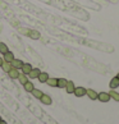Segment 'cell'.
Here are the masks:
<instances>
[{
	"label": "cell",
	"instance_id": "6da1fadb",
	"mask_svg": "<svg viewBox=\"0 0 119 124\" xmlns=\"http://www.w3.org/2000/svg\"><path fill=\"white\" fill-rule=\"evenodd\" d=\"M97 100L101 101V102H109L110 101V95H109V92H100L97 93Z\"/></svg>",
	"mask_w": 119,
	"mask_h": 124
},
{
	"label": "cell",
	"instance_id": "7a4b0ae2",
	"mask_svg": "<svg viewBox=\"0 0 119 124\" xmlns=\"http://www.w3.org/2000/svg\"><path fill=\"white\" fill-rule=\"evenodd\" d=\"M86 91H87V88H85V87H76L73 93H74L77 97H82V96L86 95Z\"/></svg>",
	"mask_w": 119,
	"mask_h": 124
},
{
	"label": "cell",
	"instance_id": "3957f363",
	"mask_svg": "<svg viewBox=\"0 0 119 124\" xmlns=\"http://www.w3.org/2000/svg\"><path fill=\"white\" fill-rule=\"evenodd\" d=\"M40 101H41V104H44V105H51V104H53L51 97H50L49 95H46V93H44L42 96H41Z\"/></svg>",
	"mask_w": 119,
	"mask_h": 124
},
{
	"label": "cell",
	"instance_id": "277c9868",
	"mask_svg": "<svg viewBox=\"0 0 119 124\" xmlns=\"http://www.w3.org/2000/svg\"><path fill=\"white\" fill-rule=\"evenodd\" d=\"M8 76L10 79H17L19 77V69H16V68H12L8 72Z\"/></svg>",
	"mask_w": 119,
	"mask_h": 124
},
{
	"label": "cell",
	"instance_id": "5b68a950",
	"mask_svg": "<svg viewBox=\"0 0 119 124\" xmlns=\"http://www.w3.org/2000/svg\"><path fill=\"white\" fill-rule=\"evenodd\" d=\"M21 70H22V73H23V74H27V76H28L30 72L32 70V65H31L30 63H23V65L21 67Z\"/></svg>",
	"mask_w": 119,
	"mask_h": 124
},
{
	"label": "cell",
	"instance_id": "8992f818",
	"mask_svg": "<svg viewBox=\"0 0 119 124\" xmlns=\"http://www.w3.org/2000/svg\"><path fill=\"white\" fill-rule=\"evenodd\" d=\"M12 68H16V69H21V67L22 65H23V62H22L21 60V59H13V60H12Z\"/></svg>",
	"mask_w": 119,
	"mask_h": 124
},
{
	"label": "cell",
	"instance_id": "52a82bcc",
	"mask_svg": "<svg viewBox=\"0 0 119 124\" xmlns=\"http://www.w3.org/2000/svg\"><path fill=\"white\" fill-rule=\"evenodd\" d=\"M41 73V70L39 69V68H32V70L30 72V74H28V77L31 78V79H36V78L39 77V74Z\"/></svg>",
	"mask_w": 119,
	"mask_h": 124
},
{
	"label": "cell",
	"instance_id": "ba28073f",
	"mask_svg": "<svg viewBox=\"0 0 119 124\" xmlns=\"http://www.w3.org/2000/svg\"><path fill=\"white\" fill-rule=\"evenodd\" d=\"M74 88H76L74 83H73L72 81H68V82H67V86H65L67 93H73V92H74Z\"/></svg>",
	"mask_w": 119,
	"mask_h": 124
},
{
	"label": "cell",
	"instance_id": "9c48e42d",
	"mask_svg": "<svg viewBox=\"0 0 119 124\" xmlns=\"http://www.w3.org/2000/svg\"><path fill=\"white\" fill-rule=\"evenodd\" d=\"M109 86H110V90L118 88V87H119V78H118V77L111 78V81H110V83H109Z\"/></svg>",
	"mask_w": 119,
	"mask_h": 124
},
{
	"label": "cell",
	"instance_id": "30bf717a",
	"mask_svg": "<svg viewBox=\"0 0 119 124\" xmlns=\"http://www.w3.org/2000/svg\"><path fill=\"white\" fill-rule=\"evenodd\" d=\"M86 95H87L91 100H97V92L92 88H88L87 91H86Z\"/></svg>",
	"mask_w": 119,
	"mask_h": 124
},
{
	"label": "cell",
	"instance_id": "8fae6325",
	"mask_svg": "<svg viewBox=\"0 0 119 124\" xmlns=\"http://www.w3.org/2000/svg\"><path fill=\"white\" fill-rule=\"evenodd\" d=\"M37 79L41 82V83H46V81L49 79V74L46 72H41L39 74V77H37Z\"/></svg>",
	"mask_w": 119,
	"mask_h": 124
},
{
	"label": "cell",
	"instance_id": "7c38bea8",
	"mask_svg": "<svg viewBox=\"0 0 119 124\" xmlns=\"http://www.w3.org/2000/svg\"><path fill=\"white\" fill-rule=\"evenodd\" d=\"M23 87H24V91H26V92H30V93L32 92V90L35 88V86H33V83H32L31 81H27L26 83L23 85Z\"/></svg>",
	"mask_w": 119,
	"mask_h": 124
},
{
	"label": "cell",
	"instance_id": "4fadbf2b",
	"mask_svg": "<svg viewBox=\"0 0 119 124\" xmlns=\"http://www.w3.org/2000/svg\"><path fill=\"white\" fill-rule=\"evenodd\" d=\"M3 59H4V62L12 63V60L14 59V54H13V53H10V51H8L7 54H4V55H3Z\"/></svg>",
	"mask_w": 119,
	"mask_h": 124
},
{
	"label": "cell",
	"instance_id": "5bb4252c",
	"mask_svg": "<svg viewBox=\"0 0 119 124\" xmlns=\"http://www.w3.org/2000/svg\"><path fill=\"white\" fill-rule=\"evenodd\" d=\"M17 79L19 81L21 85H24L26 82L28 81V76H27V74H23V73H19V77H18Z\"/></svg>",
	"mask_w": 119,
	"mask_h": 124
},
{
	"label": "cell",
	"instance_id": "9a60e30c",
	"mask_svg": "<svg viewBox=\"0 0 119 124\" xmlns=\"http://www.w3.org/2000/svg\"><path fill=\"white\" fill-rule=\"evenodd\" d=\"M46 85H49L50 87H56L58 86V78H50L46 81Z\"/></svg>",
	"mask_w": 119,
	"mask_h": 124
},
{
	"label": "cell",
	"instance_id": "2e32d148",
	"mask_svg": "<svg viewBox=\"0 0 119 124\" xmlns=\"http://www.w3.org/2000/svg\"><path fill=\"white\" fill-rule=\"evenodd\" d=\"M109 95H110V99H113L114 101H119V92H117L115 90H110Z\"/></svg>",
	"mask_w": 119,
	"mask_h": 124
},
{
	"label": "cell",
	"instance_id": "e0dca14e",
	"mask_svg": "<svg viewBox=\"0 0 119 124\" xmlns=\"http://www.w3.org/2000/svg\"><path fill=\"white\" fill-rule=\"evenodd\" d=\"M67 79L65 78H58V86L56 87H59V88H65V86H67Z\"/></svg>",
	"mask_w": 119,
	"mask_h": 124
},
{
	"label": "cell",
	"instance_id": "ac0fdd59",
	"mask_svg": "<svg viewBox=\"0 0 119 124\" xmlns=\"http://www.w3.org/2000/svg\"><path fill=\"white\" fill-rule=\"evenodd\" d=\"M0 68H1V69L5 72V73H8L9 70L12 69V64H10V63H8V62H4V63L1 64V67H0Z\"/></svg>",
	"mask_w": 119,
	"mask_h": 124
},
{
	"label": "cell",
	"instance_id": "d6986e66",
	"mask_svg": "<svg viewBox=\"0 0 119 124\" xmlns=\"http://www.w3.org/2000/svg\"><path fill=\"white\" fill-rule=\"evenodd\" d=\"M31 93L33 95L36 99H39V100H40V97H41V96L44 95V92H42L41 90H39V88H33V90H32V92H31Z\"/></svg>",
	"mask_w": 119,
	"mask_h": 124
},
{
	"label": "cell",
	"instance_id": "ffe728a7",
	"mask_svg": "<svg viewBox=\"0 0 119 124\" xmlns=\"http://www.w3.org/2000/svg\"><path fill=\"white\" fill-rule=\"evenodd\" d=\"M30 33H27L30 36L31 39H35V40H37V39H40V32H37V31H35V30H32V31H28Z\"/></svg>",
	"mask_w": 119,
	"mask_h": 124
},
{
	"label": "cell",
	"instance_id": "44dd1931",
	"mask_svg": "<svg viewBox=\"0 0 119 124\" xmlns=\"http://www.w3.org/2000/svg\"><path fill=\"white\" fill-rule=\"evenodd\" d=\"M9 51V49L7 46V44H4V42H0V54H7Z\"/></svg>",
	"mask_w": 119,
	"mask_h": 124
},
{
	"label": "cell",
	"instance_id": "7402d4cb",
	"mask_svg": "<svg viewBox=\"0 0 119 124\" xmlns=\"http://www.w3.org/2000/svg\"><path fill=\"white\" fill-rule=\"evenodd\" d=\"M3 63H4V59L0 56V67H1V64H3Z\"/></svg>",
	"mask_w": 119,
	"mask_h": 124
},
{
	"label": "cell",
	"instance_id": "603a6c76",
	"mask_svg": "<svg viewBox=\"0 0 119 124\" xmlns=\"http://www.w3.org/2000/svg\"><path fill=\"white\" fill-rule=\"evenodd\" d=\"M0 124H8V123H7V122H4L3 119H1V120H0Z\"/></svg>",
	"mask_w": 119,
	"mask_h": 124
},
{
	"label": "cell",
	"instance_id": "cb8c5ba5",
	"mask_svg": "<svg viewBox=\"0 0 119 124\" xmlns=\"http://www.w3.org/2000/svg\"><path fill=\"white\" fill-rule=\"evenodd\" d=\"M117 77H118V78H119V72H118V76H117Z\"/></svg>",
	"mask_w": 119,
	"mask_h": 124
},
{
	"label": "cell",
	"instance_id": "d4e9b609",
	"mask_svg": "<svg viewBox=\"0 0 119 124\" xmlns=\"http://www.w3.org/2000/svg\"><path fill=\"white\" fill-rule=\"evenodd\" d=\"M0 120H1V116H0Z\"/></svg>",
	"mask_w": 119,
	"mask_h": 124
}]
</instances>
